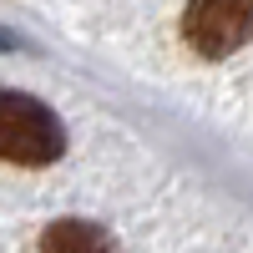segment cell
Here are the masks:
<instances>
[{
	"mask_svg": "<svg viewBox=\"0 0 253 253\" xmlns=\"http://www.w3.org/2000/svg\"><path fill=\"white\" fill-rule=\"evenodd\" d=\"M66 152V126L46 101L26 91H0V157L20 167H51Z\"/></svg>",
	"mask_w": 253,
	"mask_h": 253,
	"instance_id": "1",
	"label": "cell"
},
{
	"mask_svg": "<svg viewBox=\"0 0 253 253\" xmlns=\"http://www.w3.org/2000/svg\"><path fill=\"white\" fill-rule=\"evenodd\" d=\"M187 46L208 61H223L253 41V0H187L182 10Z\"/></svg>",
	"mask_w": 253,
	"mask_h": 253,
	"instance_id": "2",
	"label": "cell"
},
{
	"mask_svg": "<svg viewBox=\"0 0 253 253\" xmlns=\"http://www.w3.org/2000/svg\"><path fill=\"white\" fill-rule=\"evenodd\" d=\"M41 253H117L112 233L86 218H61L41 233Z\"/></svg>",
	"mask_w": 253,
	"mask_h": 253,
	"instance_id": "3",
	"label": "cell"
}]
</instances>
